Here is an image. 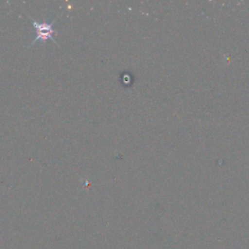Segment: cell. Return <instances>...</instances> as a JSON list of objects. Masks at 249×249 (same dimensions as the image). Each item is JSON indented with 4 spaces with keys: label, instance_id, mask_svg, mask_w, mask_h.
<instances>
[{
    "label": "cell",
    "instance_id": "obj_1",
    "mask_svg": "<svg viewBox=\"0 0 249 249\" xmlns=\"http://www.w3.org/2000/svg\"><path fill=\"white\" fill-rule=\"evenodd\" d=\"M29 18L32 22V26L35 28V31H36V37L30 43L29 46L33 45L36 42L45 43V42H47L48 39L52 40L53 43L56 44V41L53 39V34L55 33V30L53 28V24L56 21V19H53L51 22H49L47 20L41 22V21H36L31 17H29Z\"/></svg>",
    "mask_w": 249,
    "mask_h": 249
}]
</instances>
